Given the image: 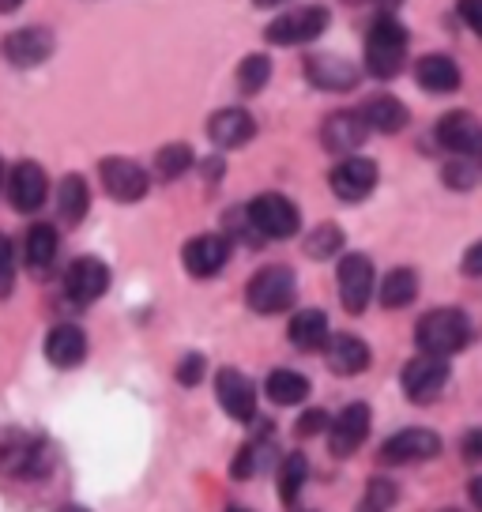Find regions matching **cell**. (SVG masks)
<instances>
[{
    "mask_svg": "<svg viewBox=\"0 0 482 512\" xmlns=\"http://www.w3.org/2000/svg\"><path fill=\"white\" fill-rule=\"evenodd\" d=\"M366 136H370V128H366V121L358 117V110L332 113L321 128L324 147H328V151H336V155H354L358 147L366 144Z\"/></svg>",
    "mask_w": 482,
    "mask_h": 512,
    "instance_id": "cell-15",
    "label": "cell"
},
{
    "mask_svg": "<svg viewBox=\"0 0 482 512\" xmlns=\"http://www.w3.org/2000/svg\"><path fill=\"white\" fill-rule=\"evenodd\" d=\"M110 287V268L98 260V256H80L65 275V290L76 305L98 302Z\"/></svg>",
    "mask_w": 482,
    "mask_h": 512,
    "instance_id": "cell-12",
    "label": "cell"
},
{
    "mask_svg": "<svg viewBox=\"0 0 482 512\" xmlns=\"http://www.w3.org/2000/svg\"><path fill=\"white\" fill-rule=\"evenodd\" d=\"M415 343L422 354L449 358V354L464 351L467 343H471V320L460 309H430L426 317L418 320Z\"/></svg>",
    "mask_w": 482,
    "mask_h": 512,
    "instance_id": "cell-1",
    "label": "cell"
},
{
    "mask_svg": "<svg viewBox=\"0 0 482 512\" xmlns=\"http://www.w3.org/2000/svg\"><path fill=\"white\" fill-rule=\"evenodd\" d=\"M460 16L475 34H482V0H460Z\"/></svg>",
    "mask_w": 482,
    "mask_h": 512,
    "instance_id": "cell-39",
    "label": "cell"
},
{
    "mask_svg": "<svg viewBox=\"0 0 482 512\" xmlns=\"http://www.w3.org/2000/svg\"><path fill=\"white\" fill-rule=\"evenodd\" d=\"M215 392H219L223 411L234 422H253V415H257V392H253V384H249L245 373H238V369H219L215 373Z\"/></svg>",
    "mask_w": 482,
    "mask_h": 512,
    "instance_id": "cell-13",
    "label": "cell"
},
{
    "mask_svg": "<svg viewBox=\"0 0 482 512\" xmlns=\"http://www.w3.org/2000/svg\"><path fill=\"white\" fill-rule=\"evenodd\" d=\"M373 294V260L362 253H351L339 260V302L347 313H362Z\"/></svg>",
    "mask_w": 482,
    "mask_h": 512,
    "instance_id": "cell-7",
    "label": "cell"
},
{
    "mask_svg": "<svg viewBox=\"0 0 482 512\" xmlns=\"http://www.w3.org/2000/svg\"><path fill=\"white\" fill-rule=\"evenodd\" d=\"M264 392L279 407H294V403H302L309 396V381L302 373H294V369H275V373H268V381H264Z\"/></svg>",
    "mask_w": 482,
    "mask_h": 512,
    "instance_id": "cell-27",
    "label": "cell"
},
{
    "mask_svg": "<svg viewBox=\"0 0 482 512\" xmlns=\"http://www.w3.org/2000/svg\"><path fill=\"white\" fill-rule=\"evenodd\" d=\"M437 452H441V437L434 430L411 426V430L388 437L385 448H381V460L385 464H418V460H434Z\"/></svg>",
    "mask_w": 482,
    "mask_h": 512,
    "instance_id": "cell-9",
    "label": "cell"
},
{
    "mask_svg": "<svg viewBox=\"0 0 482 512\" xmlns=\"http://www.w3.org/2000/svg\"><path fill=\"white\" fill-rule=\"evenodd\" d=\"M253 132H257V121H253V113L238 110V106H230V110L211 113V121H208L211 144L223 147V151L245 147L249 140H253Z\"/></svg>",
    "mask_w": 482,
    "mask_h": 512,
    "instance_id": "cell-18",
    "label": "cell"
},
{
    "mask_svg": "<svg viewBox=\"0 0 482 512\" xmlns=\"http://www.w3.org/2000/svg\"><path fill=\"white\" fill-rule=\"evenodd\" d=\"M415 80L430 95H449V91L460 87V64L445 57V53H430V57H422L415 64Z\"/></svg>",
    "mask_w": 482,
    "mask_h": 512,
    "instance_id": "cell-22",
    "label": "cell"
},
{
    "mask_svg": "<svg viewBox=\"0 0 482 512\" xmlns=\"http://www.w3.org/2000/svg\"><path fill=\"white\" fill-rule=\"evenodd\" d=\"M294 294H298L294 272L283 268V264H272V268H260V272L249 279V287H245V302H249L253 313L272 317V313H283V309L294 305Z\"/></svg>",
    "mask_w": 482,
    "mask_h": 512,
    "instance_id": "cell-3",
    "label": "cell"
},
{
    "mask_svg": "<svg viewBox=\"0 0 482 512\" xmlns=\"http://www.w3.org/2000/svg\"><path fill=\"white\" fill-rule=\"evenodd\" d=\"M339 249H343V230H339L336 223L317 226V230L306 238V253L313 256V260H332Z\"/></svg>",
    "mask_w": 482,
    "mask_h": 512,
    "instance_id": "cell-33",
    "label": "cell"
},
{
    "mask_svg": "<svg viewBox=\"0 0 482 512\" xmlns=\"http://www.w3.org/2000/svg\"><path fill=\"white\" fill-rule=\"evenodd\" d=\"M445 185H449V189H475V185H479V170H475V162L452 159L449 166H445Z\"/></svg>",
    "mask_w": 482,
    "mask_h": 512,
    "instance_id": "cell-35",
    "label": "cell"
},
{
    "mask_svg": "<svg viewBox=\"0 0 482 512\" xmlns=\"http://www.w3.org/2000/svg\"><path fill=\"white\" fill-rule=\"evenodd\" d=\"M98 174H102L106 192H110L113 200H121V204L144 200L147 185H151V181H147V170L144 166H136L132 159H102Z\"/></svg>",
    "mask_w": 482,
    "mask_h": 512,
    "instance_id": "cell-8",
    "label": "cell"
},
{
    "mask_svg": "<svg viewBox=\"0 0 482 512\" xmlns=\"http://www.w3.org/2000/svg\"><path fill=\"white\" fill-rule=\"evenodd\" d=\"M306 475H309L306 456H302V452H290L287 460H283V471H279V497H283V505H294V501L302 497Z\"/></svg>",
    "mask_w": 482,
    "mask_h": 512,
    "instance_id": "cell-30",
    "label": "cell"
},
{
    "mask_svg": "<svg viewBox=\"0 0 482 512\" xmlns=\"http://www.w3.org/2000/svg\"><path fill=\"white\" fill-rule=\"evenodd\" d=\"M366 433H370V407L366 403L343 407V415H336V422L328 426V448H332V456H351L354 448L366 441Z\"/></svg>",
    "mask_w": 482,
    "mask_h": 512,
    "instance_id": "cell-14",
    "label": "cell"
},
{
    "mask_svg": "<svg viewBox=\"0 0 482 512\" xmlns=\"http://www.w3.org/2000/svg\"><path fill=\"white\" fill-rule=\"evenodd\" d=\"M415 294H418V275L411 268H396L381 283V305L385 309H403V305L415 302Z\"/></svg>",
    "mask_w": 482,
    "mask_h": 512,
    "instance_id": "cell-29",
    "label": "cell"
},
{
    "mask_svg": "<svg viewBox=\"0 0 482 512\" xmlns=\"http://www.w3.org/2000/svg\"><path fill=\"white\" fill-rule=\"evenodd\" d=\"M230 512H241V509H230Z\"/></svg>",
    "mask_w": 482,
    "mask_h": 512,
    "instance_id": "cell-45",
    "label": "cell"
},
{
    "mask_svg": "<svg viewBox=\"0 0 482 512\" xmlns=\"http://www.w3.org/2000/svg\"><path fill=\"white\" fill-rule=\"evenodd\" d=\"M449 384V362L434 354H418L403 366V392L411 403H434Z\"/></svg>",
    "mask_w": 482,
    "mask_h": 512,
    "instance_id": "cell-6",
    "label": "cell"
},
{
    "mask_svg": "<svg viewBox=\"0 0 482 512\" xmlns=\"http://www.w3.org/2000/svg\"><path fill=\"white\" fill-rule=\"evenodd\" d=\"M392 501H396V486L388 479H373L370 486H366V497L358 501V512H388Z\"/></svg>",
    "mask_w": 482,
    "mask_h": 512,
    "instance_id": "cell-34",
    "label": "cell"
},
{
    "mask_svg": "<svg viewBox=\"0 0 482 512\" xmlns=\"http://www.w3.org/2000/svg\"><path fill=\"white\" fill-rule=\"evenodd\" d=\"M245 219H249V226L257 230L260 238H294L298 234V226H302V215H298V208L290 204L283 192H260L257 200L249 204V211H245Z\"/></svg>",
    "mask_w": 482,
    "mask_h": 512,
    "instance_id": "cell-4",
    "label": "cell"
},
{
    "mask_svg": "<svg viewBox=\"0 0 482 512\" xmlns=\"http://www.w3.org/2000/svg\"><path fill=\"white\" fill-rule=\"evenodd\" d=\"M23 253H27V264L34 272H46L57 256V230L49 223H38L27 230V241H23Z\"/></svg>",
    "mask_w": 482,
    "mask_h": 512,
    "instance_id": "cell-28",
    "label": "cell"
},
{
    "mask_svg": "<svg viewBox=\"0 0 482 512\" xmlns=\"http://www.w3.org/2000/svg\"><path fill=\"white\" fill-rule=\"evenodd\" d=\"M189 166H193V147L189 144H166L159 155H155V170H159V177H166V181L181 177Z\"/></svg>",
    "mask_w": 482,
    "mask_h": 512,
    "instance_id": "cell-32",
    "label": "cell"
},
{
    "mask_svg": "<svg viewBox=\"0 0 482 512\" xmlns=\"http://www.w3.org/2000/svg\"><path fill=\"white\" fill-rule=\"evenodd\" d=\"M91 208V192H87V181L80 174H68L61 181V189H57V211H61V219L68 226L83 223V215Z\"/></svg>",
    "mask_w": 482,
    "mask_h": 512,
    "instance_id": "cell-26",
    "label": "cell"
},
{
    "mask_svg": "<svg viewBox=\"0 0 482 512\" xmlns=\"http://www.w3.org/2000/svg\"><path fill=\"white\" fill-rule=\"evenodd\" d=\"M230 260V241L223 234H200L185 245V268L196 275V279H211L219 275Z\"/></svg>",
    "mask_w": 482,
    "mask_h": 512,
    "instance_id": "cell-16",
    "label": "cell"
},
{
    "mask_svg": "<svg viewBox=\"0 0 482 512\" xmlns=\"http://www.w3.org/2000/svg\"><path fill=\"white\" fill-rule=\"evenodd\" d=\"M321 351L328 358V369L339 377H354V373L370 369V347L358 336H328Z\"/></svg>",
    "mask_w": 482,
    "mask_h": 512,
    "instance_id": "cell-21",
    "label": "cell"
},
{
    "mask_svg": "<svg viewBox=\"0 0 482 512\" xmlns=\"http://www.w3.org/2000/svg\"><path fill=\"white\" fill-rule=\"evenodd\" d=\"M306 76H309V83L321 87V91H351V87H358V80H362L358 64H351L347 57H332V53L309 57Z\"/></svg>",
    "mask_w": 482,
    "mask_h": 512,
    "instance_id": "cell-17",
    "label": "cell"
},
{
    "mask_svg": "<svg viewBox=\"0 0 482 512\" xmlns=\"http://www.w3.org/2000/svg\"><path fill=\"white\" fill-rule=\"evenodd\" d=\"M464 272H467V275H479V272H482V245H471V249H467Z\"/></svg>",
    "mask_w": 482,
    "mask_h": 512,
    "instance_id": "cell-40",
    "label": "cell"
},
{
    "mask_svg": "<svg viewBox=\"0 0 482 512\" xmlns=\"http://www.w3.org/2000/svg\"><path fill=\"white\" fill-rule=\"evenodd\" d=\"M12 287H16V249L0 234V298H8Z\"/></svg>",
    "mask_w": 482,
    "mask_h": 512,
    "instance_id": "cell-36",
    "label": "cell"
},
{
    "mask_svg": "<svg viewBox=\"0 0 482 512\" xmlns=\"http://www.w3.org/2000/svg\"><path fill=\"white\" fill-rule=\"evenodd\" d=\"M46 358L61 369L80 366L83 358H87V336H83V328H76V324H57L46 336Z\"/></svg>",
    "mask_w": 482,
    "mask_h": 512,
    "instance_id": "cell-23",
    "label": "cell"
},
{
    "mask_svg": "<svg viewBox=\"0 0 482 512\" xmlns=\"http://www.w3.org/2000/svg\"><path fill=\"white\" fill-rule=\"evenodd\" d=\"M204 354H185L181 358V366H177V381L185 384V388H193V384L204 381Z\"/></svg>",
    "mask_w": 482,
    "mask_h": 512,
    "instance_id": "cell-37",
    "label": "cell"
},
{
    "mask_svg": "<svg viewBox=\"0 0 482 512\" xmlns=\"http://www.w3.org/2000/svg\"><path fill=\"white\" fill-rule=\"evenodd\" d=\"M287 336L298 351H321L324 339H328V317H324L321 309H302L290 320Z\"/></svg>",
    "mask_w": 482,
    "mask_h": 512,
    "instance_id": "cell-25",
    "label": "cell"
},
{
    "mask_svg": "<svg viewBox=\"0 0 482 512\" xmlns=\"http://www.w3.org/2000/svg\"><path fill=\"white\" fill-rule=\"evenodd\" d=\"M4 57L16 64V68H38L42 61L53 57V34L42 31V27H27V31L8 34Z\"/></svg>",
    "mask_w": 482,
    "mask_h": 512,
    "instance_id": "cell-19",
    "label": "cell"
},
{
    "mask_svg": "<svg viewBox=\"0 0 482 512\" xmlns=\"http://www.w3.org/2000/svg\"><path fill=\"white\" fill-rule=\"evenodd\" d=\"M46 170L38 162H19L12 177H8V196L16 211H38L46 200Z\"/></svg>",
    "mask_w": 482,
    "mask_h": 512,
    "instance_id": "cell-20",
    "label": "cell"
},
{
    "mask_svg": "<svg viewBox=\"0 0 482 512\" xmlns=\"http://www.w3.org/2000/svg\"><path fill=\"white\" fill-rule=\"evenodd\" d=\"M407 42L411 38H407V27H403L400 19H377L370 34H366V68H370V76H377V80L400 76L403 61H407Z\"/></svg>",
    "mask_w": 482,
    "mask_h": 512,
    "instance_id": "cell-2",
    "label": "cell"
},
{
    "mask_svg": "<svg viewBox=\"0 0 482 512\" xmlns=\"http://www.w3.org/2000/svg\"><path fill=\"white\" fill-rule=\"evenodd\" d=\"M61 512H87V509H83V505H65Z\"/></svg>",
    "mask_w": 482,
    "mask_h": 512,
    "instance_id": "cell-44",
    "label": "cell"
},
{
    "mask_svg": "<svg viewBox=\"0 0 482 512\" xmlns=\"http://www.w3.org/2000/svg\"><path fill=\"white\" fill-rule=\"evenodd\" d=\"M437 140H441V147H449L452 155L475 159L482 147V128H479V121H475V113H467V110L445 113V117L437 121Z\"/></svg>",
    "mask_w": 482,
    "mask_h": 512,
    "instance_id": "cell-11",
    "label": "cell"
},
{
    "mask_svg": "<svg viewBox=\"0 0 482 512\" xmlns=\"http://www.w3.org/2000/svg\"><path fill=\"white\" fill-rule=\"evenodd\" d=\"M268 80H272V61H268L264 53H253V57H245V61L238 64L241 95H260Z\"/></svg>",
    "mask_w": 482,
    "mask_h": 512,
    "instance_id": "cell-31",
    "label": "cell"
},
{
    "mask_svg": "<svg viewBox=\"0 0 482 512\" xmlns=\"http://www.w3.org/2000/svg\"><path fill=\"white\" fill-rule=\"evenodd\" d=\"M328 185H332V192H336L339 200L358 204V200H366L373 192V185H377V162L351 155V159H343L336 170L328 174Z\"/></svg>",
    "mask_w": 482,
    "mask_h": 512,
    "instance_id": "cell-10",
    "label": "cell"
},
{
    "mask_svg": "<svg viewBox=\"0 0 482 512\" xmlns=\"http://www.w3.org/2000/svg\"><path fill=\"white\" fill-rule=\"evenodd\" d=\"M479 441H482V433L475 430V433H467V460H479Z\"/></svg>",
    "mask_w": 482,
    "mask_h": 512,
    "instance_id": "cell-41",
    "label": "cell"
},
{
    "mask_svg": "<svg viewBox=\"0 0 482 512\" xmlns=\"http://www.w3.org/2000/svg\"><path fill=\"white\" fill-rule=\"evenodd\" d=\"M23 0H0V12H16Z\"/></svg>",
    "mask_w": 482,
    "mask_h": 512,
    "instance_id": "cell-42",
    "label": "cell"
},
{
    "mask_svg": "<svg viewBox=\"0 0 482 512\" xmlns=\"http://www.w3.org/2000/svg\"><path fill=\"white\" fill-rule=\"evenodd\" d=\"M358 117L366 121V128H373V132H385V136H392V132H403V128H407V121H411L407 106H403L400 98H392V95H373L370 102L358 110Z\"/></svg>",
    "mask_w": 482,
    "mask_h": 512,
    "instance_id": "cell-24",
    "label": "cell"
},
{
    "mask_svg": "<svg viewBox=\"0 0 482 512\" xmlns=\"http://www.w3.org/2000/svg\"><path fill=\"white\" fill-rule=\"evenodd\" d=\"M257 8H272V4H283V0H253Z\"/></svg>",
    "mask_w": 482,
    "mask_h": 512,
    "instance_id": "cell-43",
    "label": "cell"
},
{
    "mask_svg": "<svg viewBox=\"0 0 482 512\" xmlns=\"http://www.w3.org/2000/svg\"><path fill=\"white\" fill-rule=\"evenodd\" d=\"M328 23H332V12H328V8L306 4V8H294L287 16L272 19L264 38H268L272 46H302V42L321 38V34L328 31Z\"/></svg>",
    "mask_w": 482,
    "mask_h": 512,
    "instance_id": "cell-5",
    "label": "cell"
},
{
    "mask_svg": "<svg viewBox=\"0 0 482 512\" xmlns=\"http://www.w3.org/2000/svg\"><path fill=\"white\" fill-rule=\"evenodd\" d=\"M328 430V415H324L321 407H313V411H306V415L294 422V433L298 437H313V433H321Z\"/></svg>",
    "mask_w": 482,
    "mask_h": 512,
    "instance_id": "cell-38",
    "label": "cell"
}]
</instances>
